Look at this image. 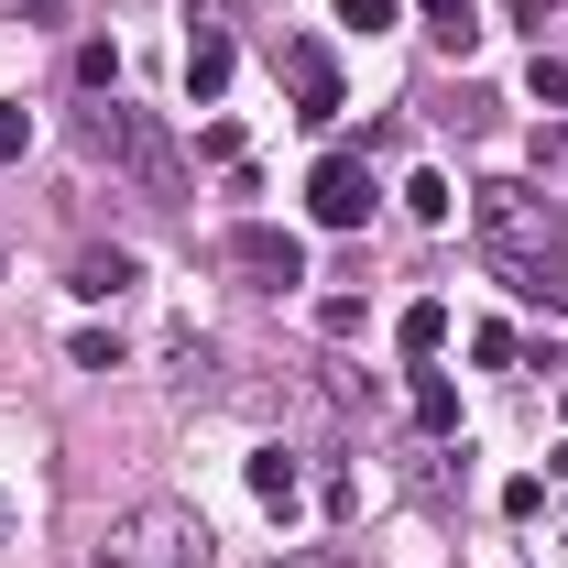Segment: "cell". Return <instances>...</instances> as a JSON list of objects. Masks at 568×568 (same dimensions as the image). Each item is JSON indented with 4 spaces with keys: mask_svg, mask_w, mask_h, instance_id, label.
<instances>
[{
    "mask_svg": "<svg viewBox=\"0 0 568 568\" xmlns=\"http://www.w3.org/2000/svg\"><path fill=\"white\" fill-rule=\"evenodd\" d=\"M209 514L197 503H121L99 525V568H209Z\"/></svg>",
    "mask_w": 568,
    "mask_h": 568,
    "instance_id": "3",
    "label": "cell"
},
{
    "mask_svg": "<svg viewBox=\"0 0 568 568\" xmlns=\"http://www.w3.org/2000/svg\"><path fill=\"white\" fill-rule=\"evenodd\" d=\"M77 372H121V339L110 328H77Z\"/></svg>",
    "mask_w": 568,
    "mask_h": 568,
    "instance_id": "16",
    "label": "cell"
},
{
    "mask_svg": "<svg viewBox=\"0 0 568 568\" xmlns=\"http://www.w3.org/2000/svg\"><path fill=\"white\" fill-rule=\"evenodd\" d=\"M274 568H351V558H339V547H284Z\"/></svg>",
    "mask_w": 568,
    "mask_h": 568,
    "instance_id": "19",
    "label": "cell"
},
{
    "mask_svg": "<svg viewBox=\"0 0 568 568\" xmlns=\"http://www.w3.org/2000/svg\"><path fill=\"white\" fill-rule=\"evenodd\" d=\"M230 67H241V55H230V33H197V44H186V99H219Z\"/></svg>",
    "mask_w": 568,
    "mask_h": 568,
    "instance_id": "10",
    "label": "cell"
},
{
    "mask_svg": "<svg viewBox=\"0 0 568 568\" xmlns=\"http://www.w3.org/2000/svg\"><path fill=\"white\" fill-rule=\"evenodd\" d=\"M525 99H547V110H558V99H568V55H547V44H536V67H525Z\"/></svg>",
    "mask_w": 568,
    "mask_h": 568,
    "instance_id": "14",
    "label": "cell"
},
{
    "mask_svg": "<svg viewBox=\"0 0 568 568\" xmlns=\"http://www.w3.org/2000/svg\"><path fill=\"white\" fill-rule=\"evenodd\" d=\"M77 88L110 99V88H121V55H110V44H77Z\"/></svg>",
    "mask_w": 568,
    "mask_h": 568,
    "instance_id": "13",
    "label": "cell"
},
{
    "mask_svg": "<svg viewBox=\"0 0 568 568\" xmlns=\"http://www.w3.org/2000/svg\"><path fill=\"white\" fill-rule=\"evenodd\" d=\"M0 547H11V493H0Z\"/></svg>",
    "mask_w": 568,
    "mask_h": 568,
    "instance_id": "21",
    "label": "cell"
},
{
    "mask_svg": "<svg viewBox=\"0 0 568 568\" xmlns=\"http://www.w3.org/2000/svg\"><path fill=\"white\" fill-rule=\"evenodd\" d=\"M416 426H437V437L459 426V383H448V372H426V361H416Z\"/></svg>",
    "mask_w": 568,
    "mask_h": 568,
    "instance_id": "12",
    "label": "cell"
},
{
    "mask_svg": "<svg viewBox=\"0 0 568 568\" xmlns=\"http://www.w3.org/2000/svg\"><path fill=\"white\" fill-rule=\"evenodd\" d=\"M284 88H295V121H339V55H328L317 33L284 44Z\"/></svg>",
    "mask_w": 568,
    "mask_h": 568,
    "instance_id": "6",
    "label": "cell"
},
{
    "mask_svg": "<svg viewBox=\"0 0 568 568\" xmlns=\"http://www.w3.org/2000/svg\"><path fill=\"white\" fill-rule=\"evenodd\" d=\"M219 252H230V274L274 284V295H284V284H306V241H295V230H274V219H241Z\"/></svg>",
    "mask_w": 568,
    "mask_h": 568,
    "instance_id": "4",
    "label": "cell"
},
{
    "mask_svg": "<svg viewBox=\"0 0 568 568\" xmlns=\"http://www.w3.org/2000/svg\"><path fill=\"white\" fill-rule=\"evenodd\" d=\"M558 153H568V132H558Z\"/></svg>",
    "mask_w": 568,
    "mask_h": 568,
    "instance_id": "23",
    "label": "cell"
},
{
    "mask_svg": "<svg viewBox=\"0 0 568 568\" xmlns=\"http://www.w3.org/2000/svg\"><path fill=\"white\" fill-rule=\"evenodd\" d=\"M339 22H351V33H383V22H394V0H339Z\"/></svg>",
    "mask_w": 568,
    "mask_h": 568,
    "instance_id": "18",
    "label": "cell"
},
{
    "mask_svg": "<svg viewBox=\"0 0 568 568\" xmlns=\"http://www.w3.org/2000/svg\"><path fill=\"white\" fill-rule=\"evenodd\" d=\"M22 142H33V110H22V99H0V164H22Z\"/></svg>",
    "mask_w": 568,
    "mask_h": 568,
    "instance_id": "15",
    "label": "cell"
},
{
    "mask_svg": "<svg viewBox=\"0 0 568 568\" xmlns=\"http://www.w3.org/2000/svg\"><path fill=\"white\" fill-rule=\"evenodd\" d=\"M426 11V44H437V55H470V44H481V0H416Z\"/></svg>",
    "mask_w": 568,
    "mask_h": 568,
    "instance_id": "8",
    "label": "cell"
},
{
    "mask_svg": "<svg viewBox=\"0 0 568 568\" xmlns=\"http://www.w3.org/2000/svg\"><path fill=\"white\" fill-rule=\"evenodd\" d=\"M77 0H22V22H67Z\"/></svg>",
    "mask_w": 568,
    "mask_h": 568,
    "instance_id": "20",
    "label": "cell"
},
{
    "mask_svg": "<svg viewBox=\"0 0 568 568\" xmlns=\"http://www.w3.org/2000/svg\"><path fill=\"white\" fill-rule=\"evenodd\" d=\"M470 219H481V252L503 263V284L547 306V284H558V263H568V219H558V197H547L536 175H493V186L470 197Z\"/></svg>",
    "mask_w": 568,
    "mask_h": 568,
    "instance_id": "1",
    "label": "cell"
},
{
    "mask_svg": "<svg viewBox=\"0 0 568 568\" xmlns=\"http://www.w3.org/2000/svg\"><path fill=\"white\" fill-rule=\"evenodd\" d=\"M405 209H416V219H448L459 197H448V175H416V186H405Z\"/></svg>",
    "mask_w": 568,
    "mask_h": 568,
    "instance_id": "17",
    "label": "cell"
},
{
    "mask_svg": "<svg viewBox=\"0 0 568 568\" xmlns=\"http://www.w3.org/2000/svg\"><path fill=\"white\" fill-rule=\"evenodd\" d=\"M252 493H263V514H295V503H306V470H295V448H252Z\"/></svg>",
    "mask_w": 568,
    "mask_h": 568,
    "instance_id": "7",
    "label": "cell"
},
{
    "mask_svg": "<svg viewBox=\"0 0 568 568\" xmlns=\"http://www.w3.org/2000/svg\"><path fill=\"white\" fill-rule=\"evenodd\" d=\"M536 11H547V0H536Z\"/></svg>",
    "mask_w": 568,
    "mask_h": 568,
    "instance_id": "24",
    "label": "cell"
},
{
    "mask_svg": "<svg viewBox=\"0 0 568 568\" xmlns=\"http://www.w3.org/2000/svg\"><path fill=\"white\" fill-rule=\"evenodd\" d=\"M306 209H317V230H361V219H372V164H361V153H328L317 186H306Z\"/></svg>",
    "mask_w": 568,
    "mask_h": 568,
    "instance_id": "5",
    "label": "cell"
},
{
    "mask_svg": "<svg viewBox=\"0 0 568 568\" xmlns=\"http://www.w3.org/2000/svg\"><path fill=\"white\" fill-rule=\"evenodd\" d=\"M77 295H88V306H110V295H121V284H132V252H77Z\"/></svg>",
    "mask_w": 568,
    "mask_h": 568,
    "instance_id": "11",
    "label": "cell"
},
{
    "mask_svg": "<svg viewBox=\"0 0 568 568\" xmlns=\"http://www.w3.org/2000/svg\"><path fill=\"white\" fill-rule=\"evenodd\" d=\"M88 153H99V164H121V186H132L142 209H186V164H175V142H164L153 110L99 99V110H88Z\"/></svg>",
    "mask_w": 568,
    "mask_h": 568,
    "instance_id": "2",
    "label": "cell"
},
{
    "mask_svg": "<svg viewBox=\"0 0 568 568\" xmlns=\"http://www.w3.org/2000/svg\"><path fill=\"white\" fill-rule=\"evenodd\" d=\"M394 339H405V361H437V351H448V306H437V295H416V306L394 317Z\"/></svg>",
    "mask_w": 568,
    "mask_h": 568,
    "instance_id": "9",
    "label": "cell"
},
{
    "mask_svg": "<svg viewBox=\"0 0 568 568\" xmlns=\"http://www.w3.org/2000/svg\"><path fill=\"white\" fill-rule=\"evenodd\" d=\"M558 481H568V448H558Z\"/></svg>",
    "mask_w": 568,
    "mask_h": 568,
    "instance_id": "22",
    "label": "cell"
}]
</instances>
